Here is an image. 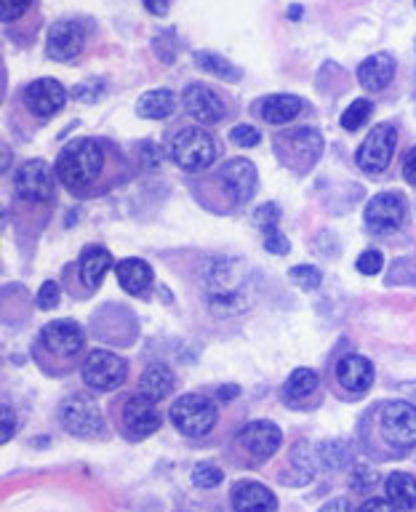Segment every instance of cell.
Listing matches in <instances>:
<instances>
[{
    "mask_svg": "<svg viewBox=\"0 0 416 512\" xmlns=\"http://www.w3.org/2000/svg\"><path fill=\"white\" fill-rule=\"evenodd\" d=\"M118 147L104 139H75L64 144L56 160V179L72 195H102L120 182L118 171Z\"/></svg>",
    "mask_w": 416,
    "mask_h": 512,
    "instance_id": "1",
    "label": "cell"
},
{
    "mask_svg": "<svg viewBox=\"0 0 416 512\" xmlns=\"http://www.w3.org/2000/svg\"><path fill=\"white\" fill-rule=\"evenodd\" d=\"M83 347H86V331L75 320H51L40 328L35 339V358L59 360L70 371Z\"/></svg>",
    "mask_w": 416,
    "mask_h": 512,
    "instance_id": "2",
    "label": "cell"
},
{
    "mask_svg": "<svg viewBox=\"0 0 416 512\" xmlns=\"http://www.w3.org/2000/svg\"><path fill=\"white\" fill-rule=\"evenodd\" d=\"M59 422L64 432H70L72 438L80 440H99L107 435V422L99 403L86 392H75L64 400L59 408Z\"/></svg>",
    "mask_w": 416,
    "mask_h": 512,
    "instance_id": "3",
    "label": "cell"
},
{
    "mask_svg": "<svg viewBox=\"0 0 416 512\" xmlns=\"http://www.w3.org/2000/svg\"><path fill=\"white\" fill-rule=\"evenodd\" d=\"M216 155H219V144L208 128L187 126L171 142V158L184 171H206L216 160Z\"/></svg>",
    "mask_w": 416,
    "mask_h": 512,
    "instance_id": "4",
    "label": "cell"
},
{
    "mask_svg": "<svg viewBox=\"0 0 416 512\" xmlns=\"http://www.w3.org/2000/svg\"><path fill=\"white\" fill-rule=\"evenodd\" d=\"M211 184H214L216 190H219V195H222L224 206L235 208L254 198L256 184H259V174H256V168L251 160L232 158L216 168V174L211 176Z\"/></svg>",
    "mask_w": 416,
    "mask_h": 512,
    "instance_id": "5",
    "label": "cell"
},
{
    "mask_svg": "<svg viewBox=\"0 0 416 512\" xmlns=\"http://www.w3.org/2000/svg\"><path fill=\"white\" fill-rule=\"evenodd\" d=\"M171 422L187 438H203L219 422V408L200 392H187L171 406Z\"/></svg>",
    "mask_w": 416,
    "mask_h": 512,
    "instance_id": "6",
    "label": "cell"
},
{
    "mask_svg": "<svg viewBox=\"0 0 416 512\" xmlns=\"http://www.w3.org/2000/svg\"><path fill=\"white\" fill-rule=\"evenodd\" d=\"M275 152L280 163L291 171L307 174L323 155V136L315 128H296L275 139Z\"/></svg>",
    "mask_w": 416,
    "mask_h": 512,
    "instance_id": "7",
    "label": "cell"
},
{
    "mask_svg": "<svg viewBox=\"0 0 416 512\" xmlns=\"http://www.w3.org/2000/svg\"><path fill=\"white\" fill-rule=\"evenodd\" d=\"M376 419H379V432L387 440V446L400 454L416 446V406L406 400H387L376 411Z\"/></svg>",
    "mask_w": 416,
    "mask_h": 512,
    "instance_id": "8",
    "label": "cell"
},
{
    "mask_svg": "<svg viewBox=\"0 0 416 512\" xmlns=\"http://www.w3.org/2000/svg\"><path fill=\"white\" fill-rule=\"evenodd\" d=\"M280 446H283V430L270 419L248 422L235 435V451L243 454L248 464H264L275 456Z\"/></svg>",
    "mask_w": 416,
    "mask_h": 512,
    "instance_id": "9",
    "label": "cell"
},
{
    "mask_svg": "<svg viewBox=\"0 0 416 512\" xmlns=\"http://www.w3.org/2000/svg\"><path fill=\"white\" fill-rule=\"evenodd\" d=\"M163 424L158 400L147 398L144 392H136L120 408V435L131 443L155 435Z\"/></svg>",
    "mask_w": 416,
    "mask_h": 512,
    "instance_id": "10",
    "label": "cell"
},
{
    "mask_svg": "<svg viewBox=\"0 0 416 512\" xmlns=\"http://www.w3.org/2000/svg\"><path fill=\"white\" fill-rule=\"evenodd\" d=\"M83 382L94 392H112L128 379V363L110 350L88 352V358L80 366Z\"/></svg>",
    "mask_w": 416,
    "mask_h": 512,
    "instance_id": "11",
    "label": "cell"
},
{
    "mask_svg": "<svg viewBox=\"0 0 416 512\" xmlns=\"http://www.w3.org/2000/svg\"><path fill=\"white\" fill-rule=\"evenodd\" d=\"M395 147H398V131H395V126L379 123V126L368 131V136L363 139L358 152H355L358 168L366 171V174H379L395 158Z\"/></svg>",
    "mask_w": 416,
    "mask_h": 512,
    "instance_id": "12",
    "label": "cell"
},
{
    "mask_svg": "<svg viewBox=\"0 0 416 512\" xmlns=\"http://www.w3.org/2000/svg\"><path fill=\"white\" fill-rule=\"evenodd\" d=\"M54 176L46 160H27L14 176L16 198L27 206H43L54 198Z\"/></svg>",
    "mask_w": 416,
    "mask_h": 512,
    "instance_id": "13",
    "label": "cell"
},
{
    "mask_svg": "<svg viewBox=\"0 0 416 512\" xmlns=\"http://www.w3.org/2000/svg\"><path fill=\"white\" fill-rule=\"evenodd\" d=\"M363 216L368 230L376 235H390L408 222V200L400 192H379L376 198L368 200Z\"/></svg>",
    "mask_w": 416,
    "mask_h": 512,
    "instance_id": "14",
    "label": "cell"
},
{
    "mask_svg": "<svg viewBox=\"0 0 416 512\" xmlns=\"http://www.w3.org/2000/svg\"><path fill=\"white\" fill-rule=\"evenodd\" d=\"M88 40V24L80 19H62L51 24L46 40V51L54 62H72L83 54Z\"/></svg>",
    "mask_w": 416,
    "mask_h": 512,
    "instance_id": "15",
    "label": "cell"
},
{
    "mask_svg": "<svg viewBox=\"0 0 416 512\" xmlns=\"http://www.w3.org/2000/svg\"><path fill=\"white\" fill-rule=\"evenodd\" d=\"M67 99H70L67 88L54 78L32 80L22 94V104L27 107V112H30L32 118H38V120L54 118L56 112L62 110L64 104H67Z\"/></svg>",
    "mask_w": 416,
    "mask_h": 512,
    "instance_id": "16",
    "label": "cell"
},
{
    "mask_svg": "<svg viewBox=\"0 0 416 512\" xmlns=\"http://www.w3.org/2000/svg\"><path fill=\"white\" fill-rule=\"evenodd\" d=\"M374 363L363 355H344L339 363H336L334 382L336 387L342 390L344 398H363L371 384H374Z\"/></svg>",
    "mask_w": 416,
    "mask_h": 512,
    "instance_id": "17",
    "label": "cell"
},
{
    "mask_svg": "<svg viewBox=\"0 0 416 512\" xmlns=\"http://www.w3.org/2000/svg\"><path fill=\"white\" fill-rule=\"evenodd\" d=\"M182 102L184 110L190 112L192 118L203 123V126H216L227 115V107L219 99V94H216L214 88L203 86V83H190V86L184 88Z\"/></svg>",
    "mask_w": 416,
    "mask_h": 512,
    "instance_id": "18",
    "label": "cell"
},
{
    "mask_svg": "<svg viewBox=\"0 0 416 512\" xmlns=\"http://www.w3.org/2000/svg\"><path fill=\"white\" fill-rule=\"evenodd\" d=\"M232 512H278V499L259 480H240L230 494Z\"/></svg>",
    "mask_w": 416,
    "mask_h": 512,
    "instance_id": "19",
    "label": "cell"
},
{
    "mask_svg": "<svg viewBox=\"0 0 416 512\" xmlns=\"http://www.w3.org/2000/svg\"><path fill=\"white\" fill-rule=\"evenodd\" d=\"M395 78V56L387 51L371 54L358 64V83L366 91H384Z\"/></svg>",
    "mask_w": 416,
    "mask_h": 512,
    "instance_id": "20",
    "label": "cell"
},
{
    "mask_svg": "<svg viewBox=\"0 0 416 512\" xmlns=\"http://www.w3.org/2000/svg\"><path fill=\"white\" fill-rule=\"evenodd\" d=\"M112 267V254L102 246H88L78 259V278L88 291H96L102 286L104 275Z\"/></svg>",
    "mask_w": 416,
    "mask_h": 512,
    "instance_id": "21",
    "label": "cell"
},
{
    "mask_svg": "<svg viewBox=\"0 0 416 512\" xmlns=\"http://www.w3.org/2000/svg\"><path fill=\"white\" fill-rule=\"evenodd\" d=\"M304 102L299 96L294 94H272L264 96L262 102L256 104V110L262 115L264 123H270V126H286L291 120L302 112Z\"/></svg>",
    "mask_w": 416,
    "mask_h": 512,
    "instance_id": "22",
    "label": "cell"
},
{
    "mask_svg": "<svg viewBox=\"0 0 416 512\" xmlns=\"http://www.w3.org/2000/svg\"><path fill=\"white\" fill-rule=\"evenodd\" d=\"M115 275H118L120 288L131 296L144 294L152 286V278H155V272L144 259H123L120 264H115Z\"/></svg>",
    "mask_w": 416,
    "mask_h": 512,
    "instance_id": "23",
    "label": "cell"
},
{
    "mask_svg": "<svg viewBox=\"0 0 416 512\" xmlns=\"http://www.w3.org/2000/svg\"><path fill=\"white\" fill-rule=\"evenodd\" d=\"M176 387L174 371L166 366V363H152V366L144 368L142 379H139V392H144L147 398L163 400L168 398Z\"/></svg>",
    "mask_w": 416,
    "mask_h": 512,
    "instance_id": "24",
    "label": "cell"
},
{
    "mask_svg": "<svg viewBox=\"0 0 416 512\" xmlns=\"http://www.w3.org/2000/svg\"><path fill=\"white\" fill-rule=\"evenodd\" d=\"M176 110V94L168 88H158V91H147L139 96L136 102V115L147 120H163L171 118Z\"/></svg>",
    "mask_w": 416,
    "mask_h": 512,
    "instance_id": "25",
    "label": "cell"
},
{
    "mask_svg": "<svg viewBox=\"0 0 416 512\" xmlns=\"http://www.w3.org/2000/svg\"><path fill=\"white\" fill-rule=\"evenodd\" d=\"M387 499H390L400 512H411L416 507V478L408 472H392L384 483Z\"/></svg>",
    "mask_w": 416,
    "mask_h": 512,
    "instance_id": "26",
    "label": "cell"
},
{
    "mask_svg": "<svg viewBox=\"0 0 416 512\" xmlns=\"http://www.w3.org/2000/svg\"><path fill=\"white\" fill-rule=\"evenodd\" d=\"M318 384H320V376L315 374L312 368H296V371L288 374L286 384H283V398H286L288 403L307 400L310 395H315Z\"/></svg>",
    "mask_w": 416,
    "mask_h": 512,
    "instance_id": "27",
    "label": "cell"
},
{
    "mask_svg": "<svg viewBox=\"0 0 416 512\" xmlns=\"http://www.w3.org/2000/svg\"><path fill=\"white\" fill-rule=\"evenodd\" d=\"M288 462L294 467V475L288 480H283L286 486H304V483H310L312 475H315V464H312V451L307 446V440H299L294 448H291V456H288Z\"/></svg>",
    "mask_w": 416,
    "mask_h": 512,
    "instance_id": "28",
    "label": "cell"
},
{
    "mask_svg": "<svg viewBox=\"0 0 416 512\" xmlns=\"http://www.w3.org/2000/svg\"><path fill=\"white\" fill-rule=\"evenodd\" d=\"M195 62L200 64V70L211 72V75H216V78H222V80L243 78V72H240L238 67H232L227 59H222L219 54H211V51H198V54H195Z\"/></svg>",
    "mask_w": 416,
    "mask_h": 512,
    "instance_id": "29",
    "label": "cell"
},
{
    "mask_svg": "<svg viewBox=\"0 0 416 512\" xmlns=\"http://www.w3.org/2000/svg\"><path fill=\"white\" fill-rule=\"evenodd\" d=\"M371 110H374V104L368 102V99H355V102L342 112L339 123H342L344 131H358V128L371 118Z\"/></svg>",
    "mask_w": 416,
    "mask_h": 512,
    "instance_id": "30",
    "label": "cell"
},
{
    "mask_svg": "<svg viewBox=\"0 0 416 512\" xmlns=\"http://www.w3.org/2000/svg\"><path fill=\"white\" fill-rule=\"evenodd\" d=\"M288 278H291V283H294V286L304 288V291H312V288L320 286L323 272H320L318 267H312V264H296V267H291V270H288Z\"/></svg>",
    "mask_w": 416,
    "mask_h": 512,
    "instance_id": "31",
    "label": "cell"
},
{
    "mask_svg": "<svg viewBox=\"0 0 416 512\" xmlns=\"http://www.w3.org/2000/svg\"><path fill=\"white\" fill-rule=\"evenodd\" d=\"M224 480V472L216 467V464H208V462H200L195 464V470H192V483L198 488H206V491H211V488H216L219 483Z\"/></svg>",
    "mask_w": 416,
    "mask_h": 512,
    "instance_id": "32",
    "label": "cell"
},
{
    "mask_svg": "<svg viewBox=\"0 0 416 512\" xmlns=\"http://www.w3.org/2000/svg\"><path fill=\"white\" fill-rule=\"evenodd\" d=\"M318 454L320 459H323V464L331 467V470H342V467L350 464V451L344 448L342 440H339V443H323Z\"/></svg>",
    "mask_w": 416,
    "mask_h": 512,
    "instance_id": "33",
    "label": "cell"
},
{
    "mask_svg": "<svg viewBox=\"0 0 416 512\" xmlns=\"http://www.w3.org/2000/svg\"><path fill=\"white\" fill-rule=\"evenodd\" d=\"M32 6H35V0H0V19L6 24L19 22Z\"/></svg>",
    "mask_w": 416,
    "mask_h": 512,
    "instance_id": "34",
    "label": "cell"
},
{
    "mask_svg": "<svg viewBox=\"0 0 416 512\" xmlns=\"http://www.w3.org/2000/svg\"><path fill=\"white\" fill-rule=\"evenodd\" d=\"M230 142L238 144V147H256V144L262 142V134H259V128L240 123V126H235L230 131Z\"/></svg>",
    "mask_w": 416,
    "mask_h": 512,
    "instance_id": "35",
    "label": "cell"
},
{
    "mask_svg": "<svg viewBox=\"0 0 416 512\" xmlns=\"http://www.w3.org/2000/svg\"><path fill=\"white\" fill-rule=\"evenodd\" d=\"M355 267H358V272H363V275H379V272H382V267H384L382 251H376V248H368V251H363V254L358 256Z\"/></svg>",
    "mask_w": 416,
    "mask_h": 512,
    "instance_id": "36",
    "label": "cell"
},
{
    "mask_svg": "<svg viewBox=\"0 0 416 512\" xmlns=\"http://www.w3.org/2000/svg\"><path fill=\"white\" fill-rule=\"evenodd\" d=\"M104 96V83L102 80H88L83 86H75L72 88V99H78V102H99Z\"/></svg>",
    "mask_w": 416,
    "mask_h": 512,
    "instance_id": "37",
    "label": "cell"
},
{
    "mask_svg": "<svg viewBox=\"0 0 416 512\" xmlns=\"http://www.w3.org/2000/svg\"><path fill=\"white\" fill-rule=\"evenodd\" d=\"M256 224L262 227V232H270L278 227L280 222V208L275 206V203H264V206L256 208V214H254Z\"/></svg>",
    "mask_w": 416,
    "mask_h": 512,
    "instance_id": "38",
    "label": "cell"
},
{
    "mask_svg": "<svg viewBox=\"0 0 416 512\" xmlns=\"http://www.w3.org/2000/svg\"><path fill=\"white\" fill-rule=\"evenodd\" d=\"M59 294H62V291H59V283H56V280H46V283L40 286L38 299H35V302H38V310H54L56 304H59Z\"/></svg>",
    "mask_w": 416,
    "mask_h": 512,
    "instance_id": "39",
    "label": "cell"
},
{
    "mask_svg": "<svg viewBox=\"0 0 416 512\" xmlns=\"http://www.w3.org/2000/svg\"><path fill=\"white\" fill-rule=\"evenodd\" d=\"M264 248H267L272 256H286L288 248H291V246H288L286 235H283V232L275 227V230L264 232Z\"/></svg>",
    "mask_w": 416,
    "mask_h": 512,
    "instance_id": "40",
    "label": "cell"
},
{
    "mask_svg": "<svg viewBox=\"0 0 416 512\" xmlns=\"http://www.w3.org/2000/svg\"><path fill=\"white\" fill-rule=\"evenodd\" d=\"M16 430H19V422H16L14 408H11V403H8V400H3V435H0V440H3V443H8V440L16 435Z\"/></svg>",
    "mask_w": 416,
    "mask_h": 512,
    "instance_id": "41",
    "label": "cell"
},
{
    "mask_svg": "<svg viewBox=\"0 0 416 512\" xmlns=\"http://www.w3.org/2000/svg\"><path fill=\"white\" fill-rule=\"evenodd\" d=\"M358 512H400V510L390 502V499H379V496H374V499H366V502L360 504Z\"/></svg>",
    "mask_w": 416,
    "mask_h": 512,
    "instance_id": "42",
    "label": "cell"
},
{
    "mask_svg": "<svg viewBox=\"0 0 416 512\" xmlns=\"http://www.w3.org/2000/svg\"><path fill=\"white\" fill-rule=\"evenodd\" d=\"M403 176H406L408 184L416 187V144L403 155Z\"/></svg>",
    "mask_w": 416,
    "mask_h": 512,
    "instance_id": "43",
    "label": "cell"
},
{
    "mask_svg": "<svg viewBox=\"0 0 416 512\" xmlns=\"http://www.w3.org/2000/svg\"><path fill=\"white\" fill-rule=\"evenodd\" d=\"M318 512H352V504L347 496H336L331 502H326Z\"/></svg>",
    "mask_w": 416,
    "mask_h": 512,
    "instance_id": "44",
    "label": "cell"
},
{
    "mask_svg": "<svg viewBox=\"0 0 416 512\" xmlns=\"http://www.w3.org/2000/svg\"><path fill=\"white\" fill-rule=\"evenodd\" d=\"M144 8L152 16H166L171 11V0H144Z\"/></svg>",
    "mask_w": 416,
    "mask_h": 512,
    "instance_id": "45",
    "label": "cell"
},
{
    "mask_svg": "<svg viewBox=\"0 0 416 512\" xmlns=\"http://www.w3.org/2000/svg\"><path fill=\"white\" fill-rule=\"evenodd\" d=\"M371 472L366 470V467H360L358 472H355V478H352V488H358V491H363V488H368V483H371Z\"/></svg>",
    "mask_w": 416,
    "mask_h": 512,
    "instance_id": "46",
    "label": "cell"
},
{
    "mask_svg": "<svg viewBox=\"0 0 416 512\" xmlns=\"http://www.w3.org/2000/svg\"><path fill=\"white\" fill-rule=\"evenodd\" d=\"M238 395H240L238 384H230V387L224 384V387H219V392H216V398L219 400H232V398H238Z\"/></svg>",
    "mask_w": 416,
    "mask_h": 512,
    "instance_id": "47",
    "label": "cell"
}]
</instances>
